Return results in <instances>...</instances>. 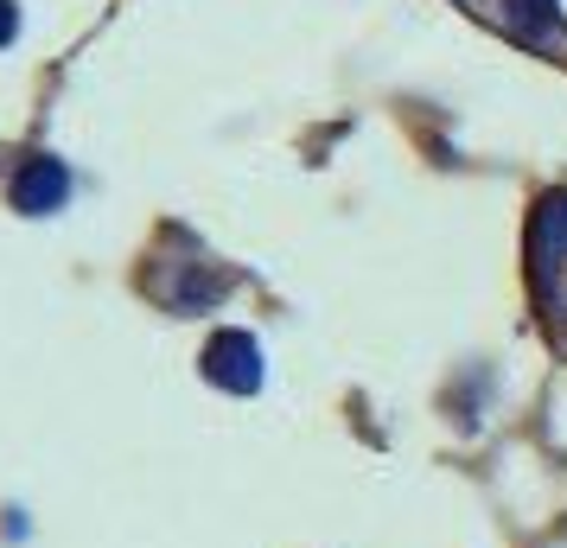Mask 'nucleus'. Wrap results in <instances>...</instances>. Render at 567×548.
Here are the masks:
<instances>
[{
  "label": "nucleus",
  "mask_w": 567,
  "mask_h": 548,
  "mask_svg": "<svg viewBox=\"0 0 567 548\" xmlns=\"http://www.w3.org/2000/svg\"><path fill=\"white\" fill-rule=\"evenodd\" d=\"M472 20H485L491 32H504L516 45H542L555 39V0H460Z\"/></svg>",
  "instance_id": "f257e3e1"
},
{
  "label": "nucleus",
  "mask_w": 567,
  "mask_h": 548,
  "mask_svg": "<svg viewBox=\"0 0 567 548\" xmlns=\"http://www.w3.org/2000/svg\"><path fill=\"white\" fill-rule=\"evenodd\" d=\"M205 376L217 383V390L230 395H249L261 390V351L249 332H217V339L205 344Z\"/></svg>",
  "instance_id": "f03ea898"
},
{
  "label": "nucleus",
  "mask_w": 567,
  "mask_h": 548,
  "mask_svg": "<svg viewBox=\"0 0 567 548\" xmlns=\"http://www.w3.org/2000/svg\"><path fill=\"white\" fill-rule=\"evenodd\" d=\"M64 192H71V173L58 159H32L27 173L13 179V205L27 210V217H45V210L64 205Z\"/></svg>",
  "instance_id": "7ed1b4c3"
},
{
  "label": "nucleus",
  "mask_w": 567,
  "mask_h": 548,
  "mask_svg": "<svg viewBox=\"0 0 567 548\" xmlns=\"http://www.w3.org/2000/svg\"><path fill=\"white\" fill-rule=\"evenodd\" d=\"M13 32H20V7H13V0H0V45H7Z\"/></svg>",
  "instance_id": "20e7f679"
}]
</instances>
